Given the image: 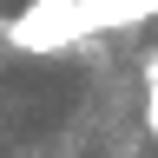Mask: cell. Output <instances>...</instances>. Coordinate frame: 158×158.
<instances>
[{
  "label": "cell",
  "mask_w": 158,
  "mask_h": 158,
  "mask_svg": "<svg viewBox=\"0 0 158 158\" xmlns=\"http://www.w3.org/2000/svg\"><path fill=\"white\" fill-rule=\"evenodd\" d=\"M145 13H158V0H33L13 20H0V33L20 53H59L73 40H86V33L138 27Z\"/></svg>",
  "instance_id": "cell-1"
},
{
  "label": "cell",
  "mask_w": 158,
  "mask_h": 158,
  "mask_svg": "<svg viewBox=\"0 0 158 158\" xmlns=\"http://www.w3.org/2000/svg\"><path fill=\"white\" fill-rule=\"evenodd\" d=\"M145 125L158 132V53L145 59Z\"/></svg>",
  "instance_id": "cell-2"
}]
</instances>
